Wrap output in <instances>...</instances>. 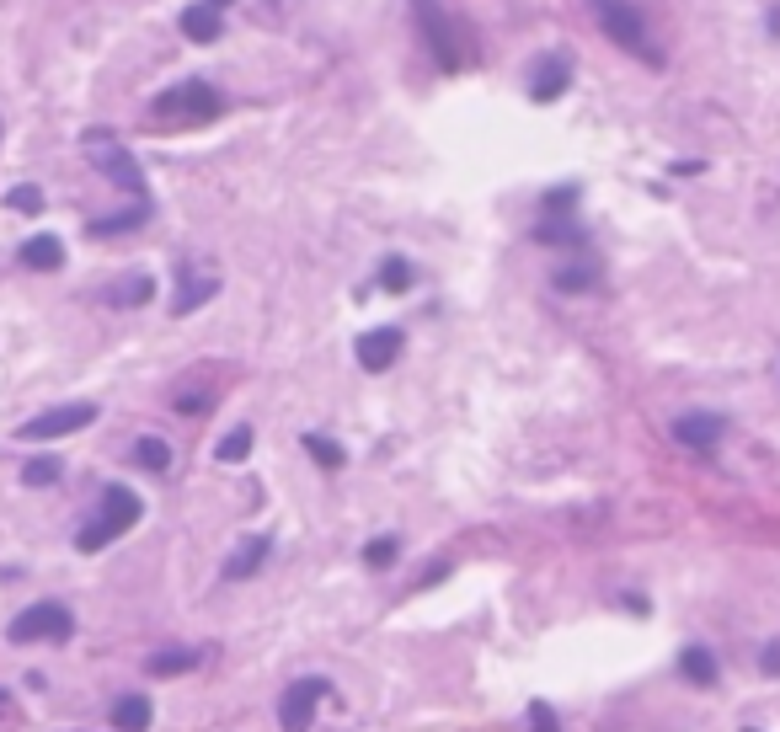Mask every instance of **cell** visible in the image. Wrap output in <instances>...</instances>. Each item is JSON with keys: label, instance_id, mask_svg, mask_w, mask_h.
I'll return each mask as SVG.
<instances>
[{"label": "cell", "instance_id": "6da1fadb", "mask_svg": "<svg viewBox=\"0 0 780 732\" xmlns=\"http://www.w3.org/2000/svg\"><path fill=\"white\" fill-rule=\"evenodd\" d=\"M139 513H145V503H139L129 487H118V481H113V487L102 492V513H97V524H86L81 535H75V551H86V556H91V551H102V545H113L123 529H134V524H139Z\"/></svg>", "mask_w": 780, "mask_h": 732}, {"label": "cell", "instance_id": "7a4b0ae2", "mask_svg": "<svg viewBox=\"0 0 780 732\" xmlns=\"http://www.w3.org/2000/svg\"><path fill=\"white\" fill-rule=\"evenodd\" d=\"M6 636L17 647H27V642H70V636H75V615L65 610V604H54V599H38V604H27V610L11 620Z\"/></svg>", "mask_w": 780, "mask_h": 732}, {"label": "cell", "instance_id": "3957f363", "mask_svg": "<svg viewBox=\"0 0 780 732\" xmlns=\"http://www.w3.org/2000/svg\"><path fill=\"white\" fill-rule=\"evenodd\" d=\"M155 113L161 118H177V123H209L214 113H220V91H214L209 81H182L155 97Z\"/></svg>", "mask_w": 780, "mask_h": 732}, {"label": "cell", "instance_id": "277c9868", "mask_svg": "<svg viewBox=\"0 0 780 732\" xmlns=\"http://www.w3.org/2000/svg\"><path fill=\"white\" fill-rule=\"evenodd\" d=\"M594 11H599L604 38H615L620 49H631V54H647V22L631 0H594Z\"/></svg>", "mask_w": 780, "mask_h": 732}, {"label": "cell", "instance_id": "5b68a950", "mask_svg": "<svg viewBox=\"0 0 780 732\" xmlns=\"http://www.w3.org/2000/svg\"><path fill=\"white\" fill-rule=\"evenodd\" d=\"M326 695H332V679H321V674H310V679H300V684H289L284 700H278V722H284L289 732L310 727V722H316V700H326Z\"/></svg>", "mask_w": 780, "mask_h": 732}, {"label": "cell", "instance_id": "8992f818", "mask_svg": "<svg viewBox=\"0 0 780 732\" xmlns=\"http://www.w3.org/2000/svg\"><path fill=\"white\" fill-rule=\"evenodd\" d=\"M86 423H97V407H91V401H70V407H49V412H38L33 423H22V439H33V444L65 439V433L86 428Z\"/></svg>", "mask_w": 780, "mask_h": 732}, {"label": "cell", "instance_id": "52a82bcc", "mask_svg": "<svg viewBox=\"0 0 780 732\" xmlns=\"http://www.w3.org/2000/svg\"><path fill=\"white\" fill-rule=\"evenodd\" d=\"M86 150L102 161V171L118 182V188H129L134 198H145V171H139V161H129L118 145H113V134H86Z\"/></svg>", "mask_w": 780, "mask_h": 732}, {"label": "cell", "instance_id": "ba28073f", "mask_svg": "<svg viewBox=\"0 0 780 732\" xmlns=\"http://www.w3.org/2000/svg\"><path fill=\"white\" fill-rule=\"evenodd\" d=\"M396 358H401V332H396V326H380V332H364V337H358V364H364L369 375L390 369Z\"/></svg>", "mask_w": 780, "mask_h": 732}, {"label": "cell", "instance_id": "9c48e42d", "mask_svg": "<svg viewBox=\"0 0 780 732\" xmlns=\"http://www.w3.org/2000/svg\"><path fill=\"white\" fill-rule=\"evenodd\" d=\"M674 439L690 444V449H716L722 444V417L716 412H684L674 423Z\"/></svg>", "mask_w": 780, "mask_h": 732}, {"label": "cell", "instance_id": "30bf717a", "mask_svg": "<svg viewBox=\"0 0 780 732\" xmlns=\"http://www.w3.org/2000/svg\"><path fill=\"white\" fill-rule=\"evenodd\" d=\"M529 81H535V86H529V97H535V102H556L561 91L572 86V70H567V59H561V54H545Z\"/></svg>", "mask_w": 780, "mask_h": 732}, {"label": "cell", "instance_id": "8fae6325", "mask_svg": "<svg viewBox=\"0 0 780 732\" xmlns=\"http://www.w3.org/2000/svg\"><path fill=\"white\" fill-rule=\"evenodd\" d=\"M182 33L193 38V43H214V38H220V6H214V0L187 6L182 11Z\"/></svg>", "mask_w": 780, "mask_h": 732}, {"label": "cell", "instance_id": "7c38bea8", "mask_svg": "<svg viewBox=\"0 0 780 732\" xmlns=\"http://www.w3.org/2000/svg\"><path fill=\"white\" fill-rule=\"evenodd\" d=\"M220 294V278H182L177 284V300H171V316H193L198 305H209Z\"/></svg>", "mask_w": 780, "mask_h": 732}, {"label": "cell", "instance_id": "4fadbf2b", "mask_svg": "<svg viewBox=\"0 0 780 732\" xmlns=\"http://www.w3.org/2000/svg\"><path fill=\"white\" fill-rule=\"evenodd\" d=\"M22 262H27V268H38V273L65 268V241H59V236H33L22 246Z\"/></svg>", "mask_w": 780, "mask_h": 732}, {"label": "cell", "instance_id": "5bb4252c", "mask_svg": "<svg viewBox=\"0 0 780 732\" xmlns=\"http://www.w3.org/2000/svg\"><path fill=\"white\" fill-rule=\"evenodd\" d=\"M150 220V198H139L134 209H123V214H97L86 230L91 236H123V230H134V225H145Z\"/></svg>", "mask_w": 780, "mask_h": 732}, {"label": "cell", "instance_id": "9a60e30c", "mask_svg": "<svg viewBox=\"0 0 780 732\" xmlns=\"http://www.w3.org/2000/svg\"><path fill=\"white\" fill-rule=\"evenodd\" d=\"M551 284L561 294H588V289H599V268H594V262H567V268H556Z\"/></svg>", "mask_w": 780, "mask_h": 732}, {"label": "cell", "instance_id": "2e32d148", "mask_svg": "<svg viewBox=\"0 0 780 732\" xmlns=\"http://www.w3.org/2000/svg\"><path fill=\"white\" fill-rule=\"evenodd\" d=\"M679 674L706 690V684H716V658H711L706 647H684V652H679Z\"/></svg>", "mask_w": 780, "mask_h": 732}, {"label": "cell", "instance_id": "e0dca14e", "mask_svg": "<svg viewBox=\"0 0 780 732\" xmlns=\"http://www.w3.org/2000/svg\"><path fill=\"white\" fill-rule=\"evenodd\" d=\"M262 556H268V540H241L236 556L225 562V578H252V572L262 567Z\"/></svg>", "mask_w": 780, "mask_h": 732}, {"label": "cell", "instance_id": "ac0fdd59", "mask_svg": "<svg viewBox=\"0 0 780 732\" xmlns=\"http://www.w3.org/2000/svg\"><path fill=\"white\" fill-rule=\"evenodd\" d=\"M113 727H123V732L150 727V700L145 695H123L118 706H113Z\"/></svg>", "mask_w": 780, "mask_h": 732}, {"label": "cell", "instance_id": "d6986e66", "mask_svg": "<svg viewBox=\"0 0 780 732\" xmlns=\"http://www.w3.org/2000/svg\"><path fill=\"white\" fill-rule=\"evenodd\" d=\"M305 449L316 455L321 471H342V465H348V449L332 444V439H321V433H305Z\"/></svg>", "mask_w": 780, "mask_h": 732}, {"label": "cell", "instance_id": "ffe728a7", "mask_svg": "<svg viewBox=\"0 0 780 732\" xmlns=\"http://www.w3.org/2000/svg\"><path fill=\"white\" fill-rule=\"evenodd\" d=\"M214 455H220V465H241L246 455H252V428H246V423H241V428H230Z\"/></svg>", "mask_w": 780, "mask_h": 732}, {"label": "cell", "instance_id": "44dd1931", "mask_svg": "<svg viewBox=\"0 0 780 732\" xmlns=\"http://www.w3.org/2000/svg\"><path fill=\"white\" fill-rule=\"evenodd\" d=\"M187 668H198V652H187V647H177V652H155V658H150V674H155V679H166V674H187Z\"/></svg>", "mask_w": 780, "mask_h": 732}, {"label": "cell", "instance_id": "7402d4cb", "mask_svg": "<svg viewBox=\"0 0 780 732\" xmlns=\"http://www.w3.org/2000/svg\"><path fill=\"white\" fill-rule=\"evenodd\" d=\"M22 481H27V487H54V481H59V460H54V455L27 460V465H22Z\"/></svg>", "mask_w": 780, "mask_h": 732}, {"label": "cell", "instance_id": "603a6c76", "mask_svg": "<svg viewBox=\"0 0 780 732\" xmlns=\"http://www.w3.org/2000/svg\"><path fill=\"white\" fill-rule=\"evenodd\" d=\"M134 460L145 465V471H171V449L161 439H139L134 444Z\"/></svg>", "mask_w": 780, "mask_h": 732}, {"label": "cell", "instance_id": "cb8c5ba5", "mask_svg": "<svg viewBox=\"0 0 780 732\" xmlns=\"http://www.w3.org/2000/svg\"><path fill=\"white\" fill-rule=\"evenodd\" d=\"M535 241H545V246H561V241H572V246H577V241H583V230H577L572 220H545V225L535 230Z\"/></svg>", "mask_w": 780, "mask_h": 732}, {"label": "cell", "instance_id": "d4e9b609", "mask_svg": "<svg viewBox=\"0 0 780 732\" xmlns=\"http://www.w3.org/2000/svg\"><path fill=\"white\" fill-rule=\"evenodd\" d=\"M380 284H385L390 294H407V289H412V262L390 257V262H385V268H380Z\"/></svg>", "mask_w": 780, "mask_h": 732}, {"label": "cell", "instance_id": "484cf974", "mask_svg": "<svg viewBox=\"0 0 780 732\" xmlns=\"http://www.w3.org/2000/svg\"><path fill=\"white\" fill-rule=\"evenodd\" d=\"M396 556H401L396 535H380V540H369V545H364V562H369V567H390Z\"/></svg>", "mask_w": 780, "mask_h": 732}, {"label": "cell", "instance_id": "4316f807", "mask_svg": "<svg viewBox=\"0 0 780 732\" xmlns=\"http://www.w3.org/2000/svg\"><path fill=\"white\" fill-rule=\"evenodd\" d=\"M6 209H17V214H38V209H43V193L33 188V182H22V188H11V193H6Z\"/></svg>", "mask_w": 780, "mask_h": 732}, {"label": "cell", "instance_id": "83f0119b", "mask_svg": "<svg viewBox=\"0 0 780 732\" xmlns=\"http://www.w3.org/2000/svg\"><path fill=\"white\" fill-rule=\"evenodd\" d=\"M150 294H155V284H150V278H134V284H118V294H113V300H118V305H145Z\"/></svg>", "mask_w": 780, "mask_h": 732}, {"label": "cell", "instance_id": "f1b7e54d", "mask_svg": "<svg viewBox=\"0 0 780 732\" xmlns=\"http://www.w3.org/2000/svg\"><path fill=\"white\" fill-rule=\"evenodd\" d=\"M529 727H535V732H556L561 722H556V711L545 706V700H535V706H529Z\"/></svg>", "mask_w": 780, "mask_h": 732}, {"label": "cell", "instance_id": "f546056e", "mask_svg": "<svg viewBox=\"0 0 780 732\" xmlns=\"http://www.w3.org/2000/svg\"><path fill=\"white\" fill-rule=\"evenodd\" d=\"M572 198H577V188H556V193H545V209H551V214H567Z\"/></svg>", "mask_w": 780, "mask_h": 732}, {"label": "cell", "instance_id": "4dcf8cb0", "mask_svg": "<svg viewBox=\"0 0 780 732\" xmlns=\"http://www.w3.org/2000/svg\"><path fill=\"white\" fill-rule=\"evenodd\" d=\"M759 663H764V674H780V647H764Z\"/></svg>", "mask_w": 780, "mask_h": 732}, {"label": "cell", "instance_id": "1f68e13d", "mask_svg": "<svg viewBox=\"0 0 780 732\" xmlns=\"http://www.w3.org/2000/svg\"><path fill=\"white\" fill-rule=\"evenodd\" d=\"M214 6H220V11H225V6H236V0H214Z\"/></svg>", "mask_w": 780, "mask_h": 732}]
</instances>
